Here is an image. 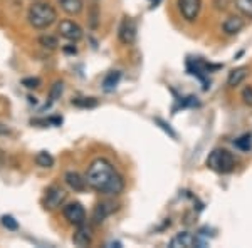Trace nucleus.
<instances>
[{"label": "nucleus", "mask_w": 252, "mask_h": 248, "mask_svg": "<svg viewBox=\"0 0 252 248\" xmlns=\"http://www.w3.org/2000/svg\"><path fill=\"white\" fill-rule=\"evenodd\" d=\"M88 186L96 190L97 193L108 194V196H118L125 190V180L104 158H97L89 165L86 173Z\"/></svg>", "instance_id": "1"}, {"label": "nucleus", "mask_w": 252, "mask_h": 248, "mask_svg": "<svg viewBox=\"0 0 252 248\" xmlns=\"http://www.w3.org/2000/svg\"><path fill=\"white\" fill-rule=\"evenodd\" d=\"M27 20L34 29L46 30L58 20V12L47 2H35L29 7Z\"/></svg>", "instance_id": "2"}, {"label": "nucleus", "mask_w": 252, "mask_h": 248, "mask_svg": "<svg viewBox=\"0 0 252 248\" xmlns=\"http://www.w3.org/2000/svg\"><path fill=\"white\" fill-rule=\"evenodd\" d=\"M207 166H209L212 171L220 173V174L232 173L235 168V158H234V154L229 153L227 149L217 148L209 154V158H207Z\"/></svg>", "instance_id": "3"}, {"label": "nucleus", "mask_w": 252, "mask_h": 248, "mask_svg": "<svg viewBox=\"0 0 252 248\" xmlns=\"http://www.w3.org/2000/svg\"><path fill=\"white\" fill-rule=\"evenodd\" d=\"M63 215H64V218L67 220V223H71V225H74V226H81L86 223V210H84L83 205L78 201L67 203L63 208Z\"/></svg>", "instance_id": "4"}, {"label": "nucleus", "mask_w": 252, "mask_h": 248, "mask_svg": "<svg viewBox=\"0 0 252 248\" xmlns=\"http://www.w3.org/2000/svg\"><path fill=\"white\" fill-rule=\"evenodd\" d=\"M67 198V193L61 186H51L46 191V196H44V208L46 210H58L59 206L64 205Z\"/></svg>", "instance_id": "5"}, {"label": "nucleus", "mask_w": 252, "mask_h": 248, "mask_svg": "<svg viewBox=\"0 0 252 248\" xmlns=\"http://www.w3.org/2000/svg\"><path fill=\"white\" fill-rule=\"evenodd\" d=\"M178 10H180L182 17L187 22H193L197 20L198 14L202 10V0H178Z\"/></svg>", "instance_id": "6"}, {"label": "nucleus", "mask_w": 252, "mask_h": 248, "mask_svg": "<svg viewBox=\"0 0 252 248\" xmlns=\"http://www.w3.org/2000/svg\"><path fill=\"white\" fill-rule=\"evenodd\" d=\"M136 35H138V27H136V22L133 19L126 17L120 26V30H118V37L123 44L126 46H131L133 42L136 40Z\"/></svg>", "instance_id": "7"}, {"label": "nucleus", "mask_w": 252, "mask_h": 248, "mask_svg": "<svg viewBox=\"0 0 252 248\" xmlns=\"http://www.w3.org/2000/svg\"><path fill=\"white\" fill-rule=\"evenodd\" d=\"M59 34L63 35L64 39L71 40V42H78V40L83 39V29L74 22V20H61L59 24Z\"/></svg>", "instance_id": "8"}, {"label": "nucleus", "mask_w": 252, "mask_h": 248, "mask_svg": "<svg viewBox=\"0 0 252 248\" xmlns=\"http://www.w3.org/2000/svg\"><path fill=\"white\" fill-rule=\"evenodd\" d=\"M195 247H204V243L195 237V235L189 233V231H182V233L175 235L170 240V248H195Z\"/></svg>", "instance_id": "9"}, {"label": "nucleus", "mask_w": 252, "mask_h": 248, "mask_svg": "<svg viewBox=\"0 0 252 248\" xmlns=\"http://www.w3.org/2000/svg\"><path fill=\"white\" fill-rule=\"evenodd\" d=\"M64 181H66V185L69 186V190L78 191V193L84 191L88 186V180L83 176V174H79L78 171H67L64 174Z\"/></svg>", "instance_id": "10"}, {"label": "nucleus", "mask_w": 252, "mask_h": 248, "mask_svg": "<svg viewBox=\"0 0 252 248\" xmlns=\"http://www.w3.org/2000/svg\"><path fill=\"white\" fill-rule=\"evenodd\" d=\"M189 72L190 74H193V76H197L200 81H204L205 83V77L209 76V72H210V69H212V66H209V64H205L204 60H198V59H192V60H189Z\"/></svg>", "instance_id": "11"}, {"label": "nucleus", "mask_w": 252, "mask_h": 248, "mask_svg": "<svg viewBox=\"0 0 252 248\" xmlns=\"http://www.w3.org/2000/svg\"><path fill=\"white\" fill-rule=\"evenodd\" d=\"M244 27H246V22H244L242 17H239V15H230V17L225 19L222 29L227 35H235V34H239Z\"/></svg>", "instance_id": "12"}, {"label": "nucleus", "mask_w": 252, "mask_h": 248, "mask_svg": "<svg viewBox=\"0 0 252 248\" xmlns=\"http://www.w3.org/2000/svg\"><path fill=\"white\" fill-rule=\"evenodd\" d=\"M116 210V205L111 201H103V203H97L96 208H94V213H93V220L96 223H103L104 218L109 217L113 211Z\"/></svg>", "instance_id": "13"}, {"label": "nucleus", "mask_w": 252, "mask_h": 248, "mask_svg": "<svg viewBox=\"0 0 252 248\" xmlns=\"http://www.w3.org/2000/svg\"><path fill=\"white\" fill-rule=\"evenodd\" d=\"M91 242H93L91 230L86 228L84 225L78 226V231H76L74 237H72V243H74L76 247H89Z\"/></svg>", "instance_id": "14"}, {"label": "nucleus", "mask_w": 252, "mask_h": 248, "mask_svg": "<svg viewBox=\"0 0 252 248\" xmlns=\"http://www.w3.org/2000/svg\"><path fill=\"white\" fill-rule=\"evenodd\" d=\"M247 76H249V69L247 67L232 69V71L229 72V77H227V84H229L230 87H237L247 79Z\"/></svg>", "instance_id": "15"}, {"label": "nucleus", "mask_w": 252, "mask_h": 248, "mask_svg": "<svg viewBox=\"0 0 252 248\" xmlns=\"http://www.w3.org/2000/svg\"><path fill=\"white\" fill-rule=\"evenodd\" d=\"M61 9L66 12L67 15H78L83 12V0H58Z\"/></svg>", "instance_id": "16"}, {"label": "nucleus", "mask_w": 252, "mask_h": 248, "mask_svg": "<svg viewBox=\"0 0 252 248\" xmlns=\"http://www.w3.org/2000/svg\"><path fill=\"white\" fill-rule=\"evenodd\" d=\"M120 79H121V72H120V71H111L106 77H104V81H103V89H104L106 92H111L113 89H115V87L118 86Z\"/></svg>", "instance_id": "17"}, {"label": "nucleus", "mask_w": 252, "mask_h": 248, "mask_svg": "<svg viewBox=\"0 0 252 248\" xmlns=\"http://www.w3.org/2000/svg\"><path fill=\"white\" fill-rule=\"evenodd\" d=\"M35 163H37V166H40V168H52L54 166V158L47 151H39L35 154Z\"/></svg>", "instance_id": "18"}, {"label": "nucleus", "mask_w": 252, "mask_h": 248, "mask_svg": "<svg viewBox=\"0 0 252 248\" xmlns=\"http://www.w3.org/2000/svg\"><path fill=\"white\" fill-rule=\"evenodd\" d=\"M235 9H237L244 17L252 19V0H234Z\"/></svg>", "instance_id": "19"}, {"label": "nucleus", "mask_w": 252, "mask_h": 248, "mask_svg": "<svg viewBox=\"0 0 252 248\" xmlns=\"http://www.w3.org/2000/svg\"><path fill=\"white\" fill-rule=\"evenodd\" d=\"M235 148L241 149V151H251L252 149V138L251 134H244V136H241L239 139H235Z\"/></svg>", "instance_id": "20"}, {"label": "nucleus", "mask_w": 252, "mask_h": 248, "mask_svg": "<svg viewBox=\"0 0 252 248\" xmlns=\"http://www.w3.org/2000/svg\"><path fill=\"white\" fill-rule=\"evenodd\" d=\"M39 44L42 46L44 49H49V51H54V49H58L59 42L58 39L54 37V35H40L39 37Z\"/></svg>", "instance_id": "21"}, {"label": "nucleus", "mask_w": 252, "mask_h": 248, "mask_svg": "<svg viewBox=\"0 0 252 248\" xmlns=\"http://www.w3.org/2000/svg\"><path fill=\"white\" fill-rule=\"evenodd\" d=\"M74 106H79V108H96L97 101L94 97H78V99L72 101Z\"/></svg>", "instance_id": "22"}, {"label": "nucleus", "mask_w": 252, "mask_h": 248, "mask_svg": "<svg viewBox=\"0 0 252 248\" xmlns=\"http://www.w3.org/2000/svg\"><path fill=\"white\" fill-rule=\"evenodd\" d=\"M63 91H64V83L63 81H56L54 86L51 87V101H58L63 96Z\"/></svg>", "instance_id": "23"}, {"label": "nucleus", "mask_w": 252, "mask_h": 248, "mask_svg": "<svg viewBox=\"0 0 252 248\" xmlns=\"http://www.w3.org/2000/svg\"><path fill=\"white\" fill-rule=\"evenodd\" d=\"M2 225L5 226L7 230H12V231L19 230L17 220H15L14 217H10V215H3V217H2Z\"/></svg>", "instance_id": "24"}, {"label": "nucleus", "mask_w": 252, "mask_h": 248, "mask_svg": "<svg viewBox=\"0 0 252 248\" xmlns=\"http://www.w3.org/2000/svg\"><path fill=\"white\" fill-rule=\"evenodd\" d=\"M22 84L27 89H37L40 86V79L39 77H26V79H22Z\"/></svg>", "instance_id": "25"}, {"label": "nucleus", "mask_w": 252, "mask_h": 248, "mask_svg": "<svg viewBox=\"0 0 252 248\" xmlns=\"http://www.w3.org/2000/svg\"><path fill=\"white\" fill-rule=\"evenodd\" d=\"M242 99H244V103H246L247 106H251V108H252V86H247L242 91Z\"/></svg>", "instance_id": "26"}, {"label": "nucleus", "mask_w": 252, "mask_h": 248, "mask_svg": "<svg viewBox=\"0 0 252 248\" xmlns=\"http://www.w3.org/2000/svg\"><path fill=\"white\" fill-rule=\"evenodd\" d=\"M155 121H157V123H158V124H160V126H161V128H163V129H165V131H166V133H168V134H170V136H172V138H177V134H175V133L172 131V128H170V124H166V123H165V121L158 119V117H157V119H155Z\"/></svg>", "instance_id": "27"}, {"label": "nucleus", "mask_w": 252, "mask_h": 248, "mask_svg": "<svg viewBox=\"0 0 252 248\" xmlns=\"http://www.w3.org/2000/svg\"><path fill=\"white\" fill-rule=\"evenodd\" d=\"M152 2H153V3H158V2H160V0H152Z\"/></svg>", "instance_id": "28"}]
</instances>
